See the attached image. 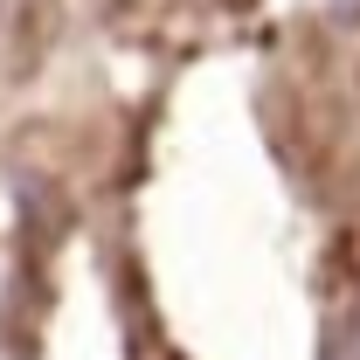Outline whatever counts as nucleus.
I'll list each match as a JSON object with an SVG mask.
<instances>
[{
    "label": "nucleus",
    "mask_w": 360,
    "mask_h": 360,
    "mask_svg": "<svg viewBox=\"0 0 360 360\" xmlns=\"http://www.w3.org/2000/svg\"><path fill=\"white\" fill-rule=\"evenodd\" d=\"M326 360H360V298L326 326Z\"/></svg>",
    "instance_id": "nucleus-1"
}]
</instances>
